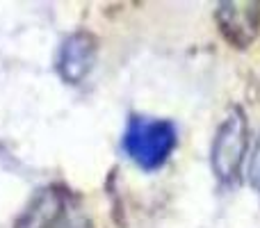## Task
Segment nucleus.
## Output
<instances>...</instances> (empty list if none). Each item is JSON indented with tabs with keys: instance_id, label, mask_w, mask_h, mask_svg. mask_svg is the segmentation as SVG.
Returning <instances> with one entry per match:
<instances>
[{
	"instance_id": "obj_1",
	"label": "nucleus",
	"mask_w": 260,
	"mask_h": 228,
	"mask_svg": "<svg viewBox=\"0 0 260 228\" xmlns=\"http://www.w3.org/2000/svg\"><path fill=\"white\" fill-rule=\"evenodd\" d=\"M121 146L126 155L139 169L155 171L167 165L171 153L178 146V130L169 119L153 116H130Z\"/></svg>"
},
{
	"instance_id": "obj_2",
	"label": "nucleus",
	"mask_w": 260,
	"mask_h": 228,
	"mask_svg": "<svg viewBox=\"0 0 260 228\" xmlns=\"http://www.w3.org/2000/svg\"><path fill=\"white\" fill-rule=\"evenodd\" d=\"M249 151V121L242 108H233L217 125L210 144V169L224 187L238 185Z\"/></svg>"
},
{
	"instance_id": "obj_3",
	"label": "nucleus",
	"mask_w": 260,
	"mask_h": 228,
	"mask_svg": "<svg viewBox=\"0 0 260 228\" xmlns=\"http://www.w3.org/2000/svg\"><path fill=\"white\" fill-rule=\"evenodd\" d=\"M215 21L231 46L249 48L260 32V3H219Z\"/></svg>"
},
{
	"instance_id": "obj_4",
	"label": "nucleus",
	"mask_w": 260,
	"mask_h": 228,
	"mask_svg": "<svg viewBox=\"0 0 260 228\" xmlns=\"http://www.w3.org/2000/svg\"><path fill=\"white\" fill-rule=\"evenodd\" d=\"M99 57V41L94 35L80 30L69 35L57 50V73L69 85H80L91 73Z\"/></svg>"
},
{
	"instance_id": "obj_5",
	"label": "nucleus",
	"mask_w": 260,
	"mask_h": 228,
	"mask_svg": "<svg viewBox=\"0 0 260 228\" xmlns=\"http://www.w3.org/2000/svg\"><path fill=\"white\" fill-rule=\"evenodd\" d=\"M71 215L67 212V197L59 189H39L25 212L21 215L16 228H64Z\"/></svg>"
},
{
	"instance_id": "obj_6",
	"label": "nucleus",
	"mask_w": 260,
	"mask_h": 228,
	"mask_svg": "<svg viewBox=\"0 0 260 228\" xmlns=\"http://www.w3.org/2000/svg\"><path fill=\"white\" fill-rule=\"evenodd\" d=\"M249 183H251L253 192L260 197V135L253 144L251 151V162H249Z\"/></svg>"
}]
</instances>
